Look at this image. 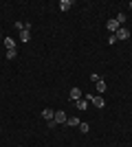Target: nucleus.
<instances>
[{"label":"nucleus","mask_w":132,"mask_h":147,"mask_svg":"<svg viewBox=\"0 0 132 147\" xmlns=\"http://www.w3.org/2000/svg\"><path fill=\"white\" fill-rule=\"evenodd\" d=\"M84 99H86L88 103H95L99 110H101V108H106V101H104V97H97V94H86Z\"/></svg>","instance_id":"f257e3e1"},{"label":"nucleus","mask_w":132,"mask_h":147,"mask_svg":"<svg viewBox=\"0 0 132 147\" xmlns=\"http://www.w3.org/2000/svg\"><path fill=\"white\" fill-rule=\"evenodd\" d=\"M114 37H117V40H128V37H130V29H126V26H119V31L114 33Z\"/></svg>","instance_id":"f03ea898"},{"label":"nucleus","mask_w":132,"mask_h":147,"mask_svg":"<svg viewBox=\"0 0 132 147\" xmlns=\"http://www.w3.org/2000/svg\"><path fill=\"white\" fill-rule=\"evenodd\" d=\"M53 121H55V125H62V123H66V112L55 110V117H53Z\"/></svg>","instance_id":"7ed1b4c3"},{"label":"nucleus","mask_w":132,"mask_h":147,"mask_svg":"<svg viewBox=\"0 0 132 147\" xmlns=\"http://www.w3.org/2000/svg\"><path fill=\"white\" fill-rule=\"evenodd\" d=\"M82 97H84V94H82V90H79V88H70V94H68V99L73 101V103H75V101H79Z\"/></svg>","instance_id":"20e7f679"},{"label":"nucleus","mask_w":132,"mask_h":147,"mask_svg":"<svg viewBox=\"0 0 132 147\" xmlns=\"http://www.w3.org/2000/svg\"><path fill=\"white\" fill-rule=\"evenodd\" d=\"M106 29L108 31H110V33H117V31H119V22H117V20H108V22H106Z\"/></svg>","instance_id":"39448f33"},{"label":"nucleus","mask_w":132,"mask_h":147,"mask_svg":"<svg viewBox=\"0 0 132 147\" xmlns=\"http://www.w3.org/2000/svg\"><path fill=\"white\" fill-rule=\"evenodd\" d=\"M2 42H5L7 51H16V42H13V37H2Z\"/></svg>","instance_id":"423d86ee"},{"label":"nucleus","mask_w":132,"mask_h":147,"mask_svg":"<svg viewBox=\"0 0 132 147\" xmlns=\"http://www.w3.org/2000/svg\"><path fill=\"white\" fill-rule=\"evenodd\" d=\"M42 117L46 119V121H53V117H55V110H51V108H46V110H42Z\"/></svg>","instance_id":"0eeeda50"},{"label":"nucleus","mask_w":132,"mask_h":147,"mask_svg":"<svg viewBox=\"0 0 132 147\" xmlns=\"http://www.w3.org/2000/svg\"><path fill=\"white\" fill-rule=\"evenodd\" d=\"M79 123H82V121H79L77 117H68V119H66V125H70V127H79Z\"/></svg>","instance_id":"6e6552de"},{"label":"nucleus","mask_w":132,"mask_h":147,"mask_svg":"<svg viewBox=\"0 0 132 147\" xmlns=\"http://www.w3.org/2000/svg\"><path fill=\"white\" fill-rule=\"evenodd\" d=\"M70 7H73V0H60V9L62 11H68Z\"/></svg>","instance_id":"1a4fd4ad"},{"label":"nucleus","mask_w":132,"mask_h":147,"mask_svg":"<svg viewBox=\"0 0 132 147\" xmlns=\"http://www.w3.org/2000/svg\"><path fill=\"white\" fill-rule=\"evenodd\" d=\"M20 40H22V42H29V40H31V31H29V29L20 31Z\"/></svg>","instance_id":"9d476101"},{"label":"nucleus","mask_w":132,"mask_h":147,"mask_svg":"<svg viewBox=\"0 0 132 147\" xmlns=\"http://www.w3.org/2000/svg\"><path fill=\"white\" fill-rule=\"evenodd\" d=\"M95 86H97V92H99V94H104V92H106V81H104V79H101V81H97Z\"/></svg>","instance_id":"9b49d317"},{"label":"nucleus","mask_w":132,"mask_h":147,"mask_svg":"<svg viewBox=\"0 0 132 147\" xmlns=\"http://www.w3.org/2000/svg\"><path fill=\"white\" fill-rule=\"evenodd\" d=\"M75 105H77V110H86L88 101H86V99H79V101H75Z\"/></svg>","instance_id":"f8f14e48"},{"label":"nucleus","mask_w":132,"mask_h":147,"mask_svg":"<svg viewBox=\"0 0 132 147\" xmlns=\"http://www.w3.org/2000/svg\"><path fill=\"white\" fill-rule=\"evenodd\" d=\"M114 20H117V22H119V26H121L123 22H126V13H119V16H117Z\"/></svg>","instance_id":"ddd939ff"},{"label":"nucleus","mask_w":132,"mask_h":147,"mask_svg":"<svg viewBox=\"0 0 132 147\" xmlns=\"http://www.w3.org/2000/svg\"><path fill=\"white\" fill-rule=\"evenodd\" d=\"M79 129H82L84 134H86L88 129H90V125H88V123H86V121H84V123H79Z\"/></svg>","instance_id":"4468645a"},{"label":"nucleus","mask_w":132,"mask_h":147,"mask_svg":"<svg viewBox=\"0 0 132 147\" xmlns=\"http://www.w3.org/2000/svg\"><path fill=\"white\" fill-rule=\"evenodd\" d=\"M16 55H18L16 51H7V59H16Z\"/></svg>","instance_id":"2eb2a0df"},{"label":"nucleus","mask_w":132,"mask_h":147,"mask_svg":"<svg viewBox=\"0 0 132 147\" xmlns=\"http://www.w3.org/2000/svg\"><path fill=\"white\" fill-rule=\"evenodd\" d=\"M90 81H95V84H97V81H101V77H99L97 73H93V75H90Z\"/></svg>","instance_id":"dca6fc26"},{"label":"nucleus","mask_w":132,"mask_h":147,"mask_svg":"<svg viewBox=\"0 0 132 147\" xmlns=\"http://www.w3.org/2000/svg\"><path fill=\"white\" fill-rule=\"evenodd\" d=\"M117 42V37H114V33H110V37H108V44H114Z\"/></svg>","instance_id":"f3484780"},{"label":"nucleus","mask_w":132,"mask_h":147,"mask_svg":"<svg viewBox=\"0 0 132 147\" xmlns=\"http://www.w3.org/2000/svg\"><path fill=\"white\" fill-rule=\"evenodd\" d=\"M130 9H132V0H130Z\"/></svg>","instance_id":"a211bd4d"},{"label":"nucleus","mask_w":132,"mask_h":147,"mask_svg":"<svg viewBox=\"0 0 132 147\" xmlns=\"http://www.w3.org/2000/svg\"><path fill=\"white\" fill-rule=\"evenodd\" d=\"M0 42H2V35H0Z\"/></svg>","instance_id":"6ab92c4d"}]
</instances>
